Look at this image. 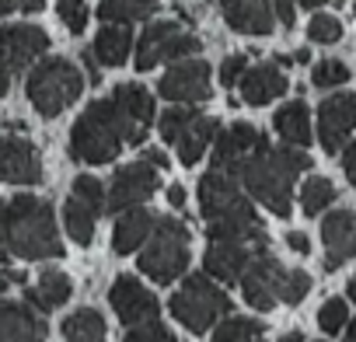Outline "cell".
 I'll return each mask as SVG.
<instances>
[{"mask_svg": "<svg viewBox=\"0 0 356 342\" xmlns=\"http://www.w3.org/2000/svg\"><path fill=\"white\" fill-rule=\"evenodd\" d=\"M286 245H290L297 255H307V252H311V241H307L304 231H290V234H286Z\"/></svg>", "mask_w": 356, "mask_h": 342, "instance_id": "obj_42", "label": "cell"}, {"mask_svg": "<svg viewBox=\"0 0 356 342\" xmlns=\"http://www.w3.org/2000/svg\"><path fill=\"white\" fill-rule=\"evenodd\" d=\"M273 126H276V133L286 147H307L311 143V112H307L304 101H286L276 112Z\"/></svg>", "mask_w": 356, "mask_h": 342, "instance_id": "obj_27", "label": "cell"}, {"mask_svg": "<svg viewBox=\"0 0 356 342\" xmlns=\"http://www.w3.org/2000/svg\"><path fill=\"white\" fill-rule=\"evenodd\" d=\"M67 342H105V318L95 307H81L63 321Z\"/></svg>", "mask_w": 356, "mask_h": 342, "instance_id": "obj_29", "label": "cell"}, {"mask_svg": "<svg viewBox=\"0 0 356 342\" xmlns=\"http://www.w3.org/2000/svg\"><path fill=\"white\" fill-rule=\"evenodd\" d=\"M56 15L67 25V32H74V35H81L88 28V4L84 0H56Z\"/></svg>", "mask_w": 356, "mask_h": 342, "instance_id": "obj_37", "label": "cell"}, {"mask_svg": "<svg viewBox=\"0 0 356 342\" xmlns=\"http://www.w3.org/2000/svg\"><path fill=\"white\" fill-rule=\"evenodd\" d=\"M259 143H262V133L252 122H234V126H227V129H220L213 136V164L210 168L234 171L238 161H245Z\"/></svg>", "mask_w": 356, "mask_h": 342, "instance_id": "obj_21", "label": "cell"}, {"mask_svg": "<svg viewBox=\"0 0 356 342\" xmlns=\"http://www.w3.org/2000/svg\"><path fill=\"white\" fill-rule=\"evenodd\" d=\"M95 220H98V213L91 210V206H84L81 200H67V206H63V224H67V231H70V238L81 245V248H88L91 241H95Z\"/></svg>", "mask_w": 356, "mask_h": 342, "instance_id": "obj_30", "label": "cell"}, {"mask_svg": "<svg viewBox=\"0 0 356 342\" xmlns=\"http://www.w3.org/2000/svg\"><path fill=\"white\" fill-rule=\"evenodd\" d=\"M168 203H171V206H182V203H186V189H182V186H171V189H168Z\"/></svg>", "mask_w": 356, "mask_h": 342, "instance_id": "obj_48", "label": "cell"}, {"mask_svg": "<svg viewBox=\"0 0 356 342\" xmlns=\"http://www.w3.org/2000/svg\"><path fill=\"white\" fill-rule=\"evenodd\" d=\"M349 81V67L342 63V60H321V63H314V70H311V84L314 88H339V84H346Z\"/></svg>", "mask_w": 356, "mask_h": 342, "instance_id": "obj_35", "label": "cell"}, {"mask_svg": "<svg viewBox=\"0 0 356 342\" xmlns=\"http://www.w3.org/2000/svg\"><path fill=\"white\" fill-rule=\"evenodd\" d=\"M122 342H175V335L154 318V321H140V325H129L126 339Z\"/></svg>", "mask_w": 356, "mask_h": 342, "instance_id": "obj_39", "label": "cell"}, {"mask_svg": "<svg viewBox=\"0 0 356 342\" xmlns=\"http://www.w3.org/2000/svg\"><path fill=\"white\" fill-rule=\"evenodd\" d=\"M74 200H81L95 213H105V186L95 175H77L74 179Z\"/></svg>", "mask_w": 356, "mask_h": 342, "instance_id": "obj_34", "label": "cell"}, {"mask_svg": "<svg viewBox=\"0 0 356 342\" xmlns=\"http://www.w3.org/2000/svg\"><path fill=\"white\" fill-rule=\"evenodd\" d=\"M346 342H356V318L346 325Z\"/></svg>", "mask_w": 356, "mask_h": 342, "instance_id": "obj_50", "label": "cell"}, {"mask_svg": "<svg viewBox=\"0 0 356 342\" xmlns=\"http://www.w3.org/2000/svg\"><path fill=\"white\" fill-rule=\"evenodd\" d=\"M332 203H335V186H332L328 179L314 175V179L304 182V189H300V206H304L307 217H318V213L328 210Z\"/></svg>", "mask_w": 356, "mask_h": 342, "instance_id": "obj_32", "label": "cell"}, {"mask_svg": "<svg viewBox=\"0 0 356 342\" xmlns=\"http://www.w3.org/2000/svg\"><path fill=\"white\" fill-rule=\"evenodd\" d=\"M283 276H286V269L269 255V248L259 252V255L248 262V269L241 272V279H238V283H241V293H245V300H248V307H255V311H273L276 300H280Z\"/></svg>", "mask_w": 356, "mask_h": 342, "instance_id": "obj_13", "label": "cell"}, {"mask_svg": "<svg viewBox=\"0 0 356 342\" xmlns=\"http://www.w3.org/2000/svg\"><path fill=\"white\" fill-rule=\"evenodd\" d=\"M349 300H353V304H356V276H353V279H349Z\"/></svg>", "mask_w": 356, "mask_h": 342, "instance_id": "obj_54", "label": "cell"}, {"mask_svg": "<svg viewBox=\"0 0 356 342\" xmlns=\"http://www.w3.org/2000/svg\"><path fill=\"white\" fill-rule=\"evenodd\" d=\"M4 203L8 200H0V262H8V220H4Z\"/></svg>", "mask_w": 356, "mask_h": 342, "instance_id": "obj_44", "label": "cell"}, {"mask_svg": "<svg viewBox=\"0 0 356 342\" xmlns=\"http://www.w3.org/2000/svg\"><path fill=\"white\" fill-rule=\"evenodd\" d=\"M108 304H112V311L119 314V321L122 325H140V321H154L157 318V311H161V304H157V297L133 276V272H122V276H115V283H112V290H108Z\"/></svg>", "mask_w": 356, "mask_h": 342, "instance_id": "obj_16", "label": "cell"}, {"mask_svg": "<svg viewBox=\"0 0 356 342\" xmlns=\"http://www.w3.org/2000/svg\"><path fill=\"white\" fill-rule=\"evenodd\" d=\"M0 182L11 186H39L42 182V157L35 143L25 136H4L0 140Z\"/></svg>", "mask_w": 356, "mask_h": 342, "instance_id": "obj_17", "label": "cell"}, {"mask_svg": "<svg viewBox=\"0 0 356 342\" xmlns=\"http://www.w3.org/2000/svg\"><path fill=\"white\" fill-rule=\"evenodd\" d=\"M307 39L318 42V46H332L342 39V22L335 15H314L307 22Z\"/></svg>", "mask_w": 356, "mask_h": 342, "instance_id": "obj_33", "label": "cell"}, {"mask_svg": "<svg viewBox=\"0 0 356 342\" xmlns=\"http://www.w3.org/2000/svg\"><path fill=\"white\" fill-rule=\"evenodd\" d=\"M245 70H248V56H241V53L227 56V60L220 63V84H224V88H234Z\"/></svg>", "mask_w": 356, "mask_h": 342, "instance_id": "obj_40", "label": "cell"}, {"mask_svg": "<svg viewBox=\"0 0 356 342\" xmlns=\"http://www.w3.org/2000/svg\"><path fill=\"white\" fill-rule=\"evenodd\" d=\"M157 129H161V140L178 150V161H182L186 168H193V164L203 161L207 147L220 133V122L213 115L196 112L193 105H178V108H168L161 115Z\"/></svg>", "mask_w": 356, "mask_h": 342, "instance_id": "obj_8", "label": "cell"}, {"mask_svg": "<svg viewBox=\"0 0 356 342\" xmlns=\"http://www.w3.org/2000/svg\"><path fill=\"white\" fill-rule=\"evenodd\" d=\"M353 15H356V0H353Z\"/></svg>", "mask_w": 356, "mask_h": 342, "instance_id": "obj_56", "label": "cell"}, {"mask_svg": "<svg viewBox=\"0 0 356 342\" xmlns=\"http://www.w3.org/2000/svg\"><path fill=\"white\" fill-rule=\"evenodd\" d=\"M224 22L241 35H269L276 22L293 28V4L290 0H220Z\"/></svg>", "mask_w": 356, "mask_h": 342, "instance_id": "obj_10", "label": "cell"}, {"mask_svg": "<svg viewBox=\"0 0 356 342\" xmlns=\"http://www.w3.org/2000/svg\"><path fill=\"white\" fill-rule=\"evenodd\" d=\"M11 77H15V70H11V63H8V56L0 53V98L8 95V88H11Z\"/></svg>", "mask_w": 356, "mask_h": 342, "instance_id": "obj_43", "label": "cell"}, {"mask_svg": "<svg viewBox=\"0 0 356 342\" xmlns=\"http://www.w3.org/2000/svg\"><path fill=\"white\" fill-rule=\"evenodd\" d=\"M280 342H304V335H300V332H286Z\"/></svg>", "mask_w": 356, "mask_h": 342, "instance_id": "obj_51", "label": "cell"}, {"mask_svg": "<svg viewBox=\"0 0 356 342\" xmlns=\"http://www.w3.org/2000/svg\"><path fill=\"white\" fill-rule=\"evenodd\" d=\"M126 143L122 119L112 98L91 101L70 129V157L77 164H108Z\"/></svg>", "mask_w": 356, "mask_h": 342, "instance_id": "obj_4", "label": "cell"}, {"mask_svg": "<svg viewBox=\"0 0 356 342\" xmlns=\"http://www.w3.org/2000/svg\"><path fill=\"white\" fill-rule=\"evenodd\" d=\"M154 224H157V217H154L147 206H129V210H122L119 220H115V231H112V248H115L119 255L136 252V248L150 238Z\"/></svg>", "mask_w": 356, "mask_h": 342, "instance_id": "obj_24", "label": "cell"}, {"mask_svg": "<svg viewBox=\"0 0 356 342\" xmlns=\"http://www.w3.org/2000/svg\"><path fill=\"white\" fill-rule=\"evenodd\" d=\"M238 88H241V101L259 108V105H269V101H276L280 95H286L290 81H286L283 67H276V63H259V67H248V70L241 74Z\"/></svg>", "mask_w": 356, "mask_h": 342, "instance_id": "obj_23", "label": "cell"}, {"mask_svg": "<svg viewBox=\"0 0 356 342\" xmlns=\"http://www.w3.org/2000/svg\"><path fill=\"white\" fill-rule=\"evenodd\" d=\"M25 91H29V101L35 105V112L53 119L81 98L84 77H81L77 63H70L67 56H53V60H42L29 70Z\"/></svg>", "mask_w": 356, "mask_h": 342, "instance_id": "obj_6", "label": "cell"}, {"mask_svg": "<svg viewBox=\"0 0 356 342\" xmlns=\"http://www.w3.org/2000/svg\"><path fill=\"white\" fill-rule=\"evenodd\" d=\"M42 8H46V0H18V11H25V15H35Z\"/></svg>", "mask_w": 356, "mask_h": 342, "instance_id": "obj_47", "label": "cell"}, {"mask_svg": "<svg viewBox=\"0 0 356 342\" xmlns=\"http://www.w3.org/2000/svg\"><path fill=\"white\" fill-rule=\"evenodd\" d=\"M262 332H266L262 321L241 318V314H227V318H220V325L213 328V339H210V342H248V339H259Z\"/></svg>", "mask_w": 356, "mask_h": 342, "instance_id": "obj_31", "label": "cell"}, {"mask_svg": "<svg viewBox=\"0 0 356 342\" xmlns=\"http://www.w3.org/2000/svg\"><path fill=\"white\" fill-rule=\"evenodd\" d=\"M293 60H297V63H307V60H311V53H307V49H297V53H293Z\"/></svg>", "mask_w": 356, "mask_h": 342, "instance_id": "obj_53", "label": "cell"}, {"mask_svg": "<svg viewBox=\"0 0 356 342\" xmlns=\"http://www.w3.org/2000/svg\"><path fill=\"white\" fill-rule=\"evenodd\" d=\"M154 193H157V168H150L147 161H133L115 171L112 189L105 193V213H122L129 206H140Z\"/></svg>", "mask_w": 356, "mask_h": 342, "instance_id": "obj_12", "label": "cell"}, {"mask_svg": "<svg viewBox=\"0 0 356 342\" xmlns=\"http://www.w3.org/2000/svg\"><path fill=\"white\" fill-rule=\"evenodd\" d=\"M143 245L147 248L140 252L136 266L154 283L168 286L186 272V266H189V227L178 217H157V224H154V231Z\"/></svg>", "mask_w": 356, "mask_h": 342, "instance_id": "obj_5", "label": "cell"}, {"mask_svg": "<svg viewBox=\"0 0 356 342\" xmlns=\"http://www.w3.org/2000/svg\"><path fill=\"white\" fill-rule=\"evenodd\" d=\"M300 8H321V4H328V0H297Z\"/></svg>", "mask_w": 356, "mask_h": 342, "instance_id": "obj_52", "label": "cell"}, {"mask_svg": "<svg viewBox=\"0 0 356 342\" xmlns=\"http://www.w3.org/2000/svg\"><path fill=\"white\" fill-rule=\"evenodd\" d=\"M70 293H74L70 276L60 272V269H46V272L39 276V283L25 290V304H29L32 311H39V314H49L53 307H63V304L70 300Z\"/></svg>", "mask_w": 356, "mask_h": 342, "instance_id": "obj_25", "label": "cell"}, {"mask_svg": "<svg viewBox=\"0 0 356 342\" xmlns=\"http://www.w3.org/2000/svg\"><path fill=\"white\" fill-rule=\"evenodd\" d=\"M8 220V255L18 259H63V241L56 234L53 206L39 196H15L4 203Z\"/></svg>", "mask_w": 356, "mask_h": 342, "instance_id": "obj_3", "label": "cell"}, {"mask_svg": "<svg viewBox=\"0 0 356 342\" xmlns=\"http://www.w3.org/2000/svg\"><path fill=\"white\" fill-rule=\"evenodd\" d=\"M346 314H349L346 300H342V297H328V300L318 307V325H321V332H325V335L342 332V328H346Z\"/></svg>", "mask_w": 356, "mask_h": 342, "instance_id": "obj_36", "label": "cell"}, {"mask_svg": "<svg viewBox=\"0 0 356 342\" xmlns=\"http://www.w3.org/2000/svg\"><path fill=\"white\" fill-rule=\"evenodd\" d=\"M81 60H84V67H88V81H91V84H98V81H102V74H98V63H95V56H91V53H84Z\"/></svg>", "mask_w": 356, "mask_h": 342, "instance_id": "obj_46", "label": "cell"}, {"mask_svg": "<svg viewBox=\"0 0 356 342\" xmlns=\"http://www.w3.org/2000/svg\"><path fill=\"white\" fill-rule=\"evenodd\" d=\"M342 171H346V179H349V186L356 189V140L346 147V154H342Z\"/></svg>", "mask_w": 356, "mask_h": 342, "instance_id": "obj_41", "label": "cell"}, {"mask_svg": "<svg viewBox=\"0 0 356 342\" xmlns=\"http://www.w3.org/2000/svg\"><path fill=\"white\" fill-rule=\"evenodd\" d=\"M168 311L178 318V325H186L193 335H203V332H210L220 318L231 314V297H227L224 286L213 283L210 276L193 272V276H186L182 290L171 293Z\"/></svg>", "mask_w": 356, "mask_h": 342, "instance_id": "obj_7", "label": "cell"}, {"mask_svg": "<svg viewBox=\"0 0 356 342\" xmlns=\"http://www.w3.org/2000/svg\"><path fill=\"white\" fill-rule=\"evenodd\" d=\"M321 245H325V269L335 272L349 259H356V217L349 210H332L321 224Z\"/></svg>", "mask_w": 356, "mask_h": 342, "instance_id": "obj_19", "label": "cell"}, {"mask_svg": "<svg viewBox=\"0 0 356 342\" xmlns=\"http://www.w3.org/2000/svg\"><path fill=\"white\" fill-rule=\"evenodd\" d=\"M46 49H49V35L39 25H4L0 28V53L8 56L15 74L32 67Z\"/></svg>", "mask_w": 356, "mask_h": 342, "instance_id": "obj_20", "label": "cell"}, {"mask_svg": "<svg viewBox=\"0 0 356 342\" xmlns=\"http://www.w3.org/2000/svg\"><path fill=\"white\" fill-rule=\"evenodd\" d=\"M112 105L122 119V133H126V143L140 147L150 133V122H154V98L143 84H119L112 91Z\"/></svg>", "mask_w": 356, "mask_h": 342, "instance_id": "obj_14", "label": "cell"}, {"mask_svg": "<svg viewBox=\"0 0 356 342\" xmlns=\"http://www.w3.org/2000/svg\"><path fill=\"white\" fill-rule=\"evenodd\" d=\"M200 213L207 220L210 241H245L255 248H269V234L248 203L241 182L224 168H210L200 182Z\"/></svg>", "mask_w": 356, "mask_h": 342, "instance_id": "obj_1", "label": "cell"}, {"mask_svg": "<svg viewBox=\"0 0 356 342\" xmlns=\"http://www.w3.org/2000/svg\"><path fill=\"white\" fill-rule=\"evenodd\" d=\"M307 168H311V157L300 147H273L262 136V143L245 161H238V168L231 171V175L269 213L290 217V210H293L290 200H293L297 175H300V171H307Z\"/></svg>", "mask_w": 356, "mask_h": 342, "instance_id": "obj_2", "label": "cell"}, {"mask_svg": "<svg viewBox=\"0 0 356 342\" xmlns=\"http://www.w3.org/2000/svg\"><path fill=\"white\" fill-rule=\"evenodd\" d=\"M259 252H266V248H255V245H245V241H210L207 255H203L207 276L213 283H238L241 272L248 269V262Z\"/></svg>", "mask_w": 356, "mask_h": 342, "instance_id": "obj_18", "label": "cell"}, {"mask_svg": "<svg viewBox=\"0 0 356 342\" xmlns=\"http://www.w3.org/2000/svg\"><path fill=\"white\" fill-rule=\"evenodd\" d=\"M157 11V0H102L98 4V18L105 25H129V22H143Z\"/></svg>", "mask_w": 356, "mask_h": 342, "instance_id": "obj_28", "label": "cell"}, {"mask_svg": "<svg viewBox=\"0 0 356 342\" xmlns=\"http://www.w3.org/2000/svg\"><path fill=\"white\" fill-rule=\"evenodd\" d=\"M11 11H18V0H0V18L11 15Z\"/></svg>", "mask_w": 356, "mask_h": 342, "instance_id": "obj_49", "label": "cell"}, {"mask_svg": "<svg viewBox=\"0 0 356 342\" xmlns=\"http://www.w3.org/2000/svg\"><path fill=\"white\" fill-rule=\"evenodd\" d=\"M200 53V39L178 22H150L136 39V70H154L157 63H178Z\"/></svg>", "mask_w": 356, "mask_h": 342, "instance_id": "obj_9", "label": "cell"}, {"mask_svg": "<svg viewBox=\"0 0 356 342\" xmlns=\"http://www.w3.org/2000/svg\"><path fill=\"white\" fill-rule=\"evenodd\" d=\"M129 49H133V32L126 25H105L98 35H95V46H91V56L105 67H122L129 60Z\"/></svg>", "mask_w": 356, "mask_h": 342, "instance_id": "obj_26", "label": "cell"}, {"mask_svg": "<svg viewBox=\"0 0 356 342\" xmlns=\"http://www.w3.org/2000/svg\"><path fill=\"white\" fill-rule=\"evenodd\" d=\"M307 290H311V276L304 269H286L283 286H280V300L283 304H300L307 297Z\"/></svg>", "mask_w": 356, "mask_h": 342, "instance_id": "obj_38", "label": "cell"}, {"mask_svg": "<svg viewBox=\"0 0 356 342\" xmlns=\"http://www.w3.org/2000/svg\"><path fill=\"white\" fill-rule=\"evenodd\" d=\"M248 342H262V335H259V339H248Z\"/></svg>", "mask_w": 356, "mask_h": 342, "instance_id": "obj_55", "label": "cell"}, {"mask_svg": "<svg viewBox=\"0 0 356 342\" xmlns=\"http://www.w3.org/2000/svg\"><path fill=\"white\" fill-rule=\"evenodd\" d=\"M157 91L168 98V101H178V105H196V101H207L213 95L210 88V63L207 60H178L175 67L164 70V77L157 81Z\"/></svg>", "mask_w": 356, "mask_h": 342, "instance_id": "obj_11", "label": "cell"}, {"mask_svg": "<svg viewBox=\"0 0 356 342\" xmlns=\"http://www.w3.org/2000/svg\"><path fill=\"white\" fill-rule=\"evenodd\" d=\"M150 168H157V171H168V154L164 150H147V157H143Z\"/></svg>", "mask_w": 356, "mask_h": 342, "instance_id": "obj_45", "label": "cell"}, {"mask_svg": "<svg viewBox=\"0 0 356 342\" xmlns=\"http://www.w3.org/2000/svg\"><path fill=\"white\" fill-rule=\"evenodd\" d=\"M356 129V95L342 91L318 105V140L328 154H339Z\"/></svg>", "mask_w": 356, "mask_h": 342, "instance_id": "obj_15", "label": "cell"}, {"mask_svg": "<svg viewBox=\"0 0 356 342\" xmlns=\"http://www.w3.org/2000/svg\"><path fill=\"white\" fill-rule=\"evenodd\" d=\"M0 342H46L42 314L18 300H0Z\"/></svg>", "mask_w": 356, "mask_h": 342, "instance_id": "obj_22", "label": "cell"}]
</instances>
